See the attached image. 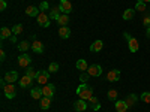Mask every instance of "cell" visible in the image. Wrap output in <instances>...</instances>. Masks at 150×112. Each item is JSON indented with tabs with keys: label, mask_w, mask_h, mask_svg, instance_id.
Here are the masks:
<instances>
[{
	"label": "cell",
	"mask_w": 150,
	"mask_h": 112,
	"mask_svg": "<svg viewBox=\"0 0 150 112\" xmlns=\"http://www.w3.org/2000/svg\"><path fill=\"white\" fill-rule=\"evenodd\" d=\"M77 94H78L80 99H83V100H89L93 96V90H92V87H89L87 84H81L77 88Z\"/></svg>",
	"instance_id": "obj_1"
},
{
	"label": "cell",
	"mask_w": 150,
	"mask_h": 112,
	"mask_svg": "<svg viewBox=\"0 0 150 112\" xmlns=\"http://www.w3.org/2000/svg\"><path fill=\"white\" fill-rule=\"evenodd\" d=\"M3 93H5L6 99H14L17 96V87L14 84H6L3 87Z\"/></svg>",
	"instance_id": "obj_2"
},
{
	"label": "cell",
	"mask_w": 150,
	"mask_h": 112,
	"mask_svg": "<svg viewBox=\"0 0 150 112\" xmlns=\"http://www.w3.org/2000/svg\"><path fill=\"white\" fill-rule=\"evenodd\" d=\"M36 20H38V24H39L41 27H50V24H51V18H50V15H47L45 12H41L39 15L36 17Z\"/></svg>",
	"instance_id": "obj_3"
},
{
	"label": "cell",
	"mask_w": 150,
	"mask_h": 112,
	"mask_svg": "<svg viewBox=\"0 0 150 112\" xmlns=\"http://www.w3.org/2000/svg\"><path fill=\"white\" fill-rule=\"evenodd\" d=\"M50 70H39L38 72V78H36V81L39 82L41 85H45V84H48V79H50Z\"/></svg>",
	"instance_id": "obj_4"
},
{
	"label": "cell",
	"mask_w": 150,
	"mask_h": 112,
	"mask_svg": "<svg viewBox=\"0 0 150 112\" xmlns=\"http://www.w3.org/2000/svg\"><path fill=\"white\" fill-rule=\"evenodd\" d=\"M30 63H32V57H30L29 54L23 52V54L18 57V64H20L21 67H29Z\"/></svg>",
	"instance_id": "obj_5"
},
{
	"label": "cell",
	"mask_w": 150,
	"mask_h": 112,
	"mask_svg": "<svg viewBox=\"0 0 150 112\" xmlns=\"http://www.w3.org/2000/svg\"><path fill=\"white\" fill-rule=\"evenodd\" d=\"M42 93H44L45 97L51 99V97L54 96V93H56V85H54V84H45V85L42 87Z\"/></svg>",
	"instance_id": "obj_6"
},
{
	"label": "cell",
	"mask_w": 150,
	"mask_h": 112,
	"mask_svg": "<svg viewBox=\"0 0 150 112\" xmlns=\"http://www.w3.org/2000/svg\"><path fill=\"white\" fill-rule=\"evenodd\" d=\"M59 8L62 10V14H66L68 15V14H71V12H72V5H71L69 0H60Z\"/></svg>",
	"instance_id": "obj_7"
},
{
	"label": "cell",
	"mask_w": 150,
	"mask_h": 112,
	"mask_svg": "<svg viewBox=\"0 0 150 112\" xmlns=\"http://www.w3.org/2000/svg\"><path fill=\"white\" fill-rule=\"evenodd\" d=\"M87 73H89L90 76H101L102 75V67L99 64H92V66H89V69H87Z\"/></svg>",
	"instance_id": "obj_8"
},
{
	"label": "cell",
	"mask_w": 150,
	"mask_h": 112,
	"mask_svg": "<svg viewBox=\"0 0 150 112\" xmlns=\"http://www.w3.org/2000/svg\"><path fill=\"white\" fill-rule=\"evenodd\" d=\"M119 79H120V70H119V69H112V70H110V72L107 73V81L116 82V81H119Z\"/></svg>",
	"instance_id": "obj_9"
},
{
	"label": "cell",
	"mask_w": 150,
	"mask_h": 112,
	"mask_svg": "<svg viewBox=\"0 0 150 112\" xmlns=\"http://www.w3.org/2000/svg\"><path fill=\"white\" fill-rule=\"evenodd\" d=\"M5 81H6L8 84H14L15 81H18V72H15V70L6 72V73H5Z\"/></svg>",
	"instance_id": "obj_10"
},
{
	"label": "cell",
	"mask_w": 150,
	"mask_h": 112,
	"mask_svg": "<svg viewBox=\"0 0 150 112\" xmlns=\"http://www.w3.org/2000/svg\"><path fill=\"white\" fill-rule=\"evenodd\" d=\"M87 108H89V105H87V102L83 100V99H80V100H77V102L74 103V109L77 111V112H83V111H86Z\"/></svg>",
	"instance_id": "obj_11"
},
{
	"label": "cell",
	"mask_w": 150,
	"mask_h": 112,
	"mask_svg": "<svg viewBox=\"0 0 150 112\" xmlns=\"http://www.w3.org/2000/svg\"><path fill=\"white\" fill-rule=\"evenodd\" d=\"M128 48H129L131 52H137V51H138V48H140L138 41H137L135 37H129V39H128Z\"/></svg>",
	"instance_id": "obj_12"
},
{
	"label": "cell",
	"mask_w": 150,
	"mask_h": 112,
	"mask_svg": "<svg viewBox=\"0 0 150 112\" xmlns=\"http://www.w3.org/2000/svg\"><path fill=\"white\" fill-rule=\"evenodd\" d=\"M114 108H116V111H117V112H126L129 106L126 105V102H125V100H116Z\"/></svg>",
	"instance_id": "obj_13"
},
{
	"label": "cell",
	"mask_w": 150,
	"mask_h": 112,
	"mask_svg": "<svg viewBox=\"0 0 150 112\" xmlns=\"http://www.w3.org/2000/svg\"><path fill=\"white\" fill-rule=\"evenodd\" d=\"M30 96H32V99H42L44 97L42 88L41 87H35V88H32L30 90Z\"/></svg>",
	"instance_id": "obj_14"
},
{
	"label": "cell",
	"mask_w": 150,
	"mask_h": 112,
	"mask_svg": "<svg viewBox=\"0 0 150 112\" xmlns=\"http://www.w3.org/2000/svg\"><path fill=\"white\" fill-rule=\"evenodd\" d=\"M26 14L29 17H38L41 14V9L39 8H36V6H27L26 8Z\"/></svg>",
	"instance_id": "obj_15"
},
{
	"label": "cell",
	"mask_w": 150,
	"mask_h": 112,
	"mask_svg": "<svg viewBox=\"0 0 150 112\" xmlns=\"http://www.w3.org/2000/svg\"><path fill=\"white\" fill-rule=\"evenodd\" d=\"M32 49H33L35 52H38V54H42V52H44V43L39 42V41H33Z\"/></svg>",
	"instance_id": "obj_16"
},
{
	"label": "cell",
	"mask_w": 150,
	"mask_h": 112,
	"mask_svg": "<svg viewBox=\"0 0 150 112\" xmlns=\"http://www.w3.org/2000/svg\"><path fill=\"white\" fill-rule=\"evenodd\" d=\"M104 46V42L102 41H95L92 45H90V52H99Z\"/></svg>",
	"instance_id": "obj_17"
},
{
	"label": "cell",
	"mask_w": 150,
	"mask_h": 112,
	"mask_svg": "<svg viewBox=\"0 0 150 112\" xmlns=\"http://www.w3.org/2000/svg\"><path fill=\"white\" fill-rule=\"evenodd\" d=\"M32 78L30 76H27V75H24V76L21 78V81H18L20 82V87L21 88H27V87H30V84H32Z\"/></svg>",
	"instance_id": "obj_18"
},
{
	"label": "cell",
	"mask_w": 150,
	"mask_h": 112,
	"mask_svg": "<svg viewBox=\"0 0 150 112\" xmlns=\"http://www.w3.org/2000/svg\"><path fill=\"white\" fill-rule=\"evenodd\" d=\"M89 106L93 109V111H99V109H101V103H99V100H98V99L95 97V96H92L90 99H89Z\"/></svg>",
	"instance_id": "obj_19"
},
{
	"label": "cell",
	"mask_w": 150,
	"mask_h": 112,
	"mask_svg": "<svg viewBox=\"0 0 150 112\" xmlns=\"http://www.w3.org/2000/svg\"><path fill=\"white\" fill-rule=\"evenodd\" d=\"M125 102H126V105L131 108V106H134L137 102H138V96L137 94H129L126 99H125Z\"/></svg>",
	"instance_id": "obj_20"
},
{
	"label": "cell",
	"mask_w": 150,
	"mask_h": 112,
	"mask_svg": "<svg viewBox=\"0 0 150 112\" xmlns=\"http://www.w3.org/2000/svg\"><path fill=\"white\" fill-rule=\"evenodd\" d=\"M62 15V10H60V8H53L51 10H50V18L51 20H54V21H57L59 20V17Z\"/></svg>",
	"instance_id": "obj_21"
},
{
	"label": "cell",
	"mask_w": 150,
	"mask_h": 112,
	"mask_svg": "<svg viewBox=\"0 0 150 112\" xmlns=\"http://www.w3.org/2000/svg\"><path fill=\"white\" fill-rule=\"evenodd\" d=\"M59 36L62 37V39H68V37L71 36L69 27H68V26H66V27H60V29H59Z\"/></svg>",
	"instance_id": "obj_22"
},
{
	"label": "cell",
	"mask_w": 150,
	"mask_h": 112,
	"mask_svg": "<svg viewBox=\"0 0 150 112\" xmlns=\"http://www.w3.org/2000/svg\"><path fill=\"white\" fill-rule=\"evenodd\" d=\"M57 24H59L60 27H66L68 24H69V17H68L66 14L60 15V17H59V20H57Z\"/></svg>",
	"instance_id": "obj_23"
},
{
	"label": "cell",
	"mask_w": 150,
	"mask_h": 112,
	"mask_svg": "<svg viewBox=\"0 0 150 112\" xmlns=\"http://www.w3.org/2000/svg\"><path fill=\"white\" fill-rule=\"evenodd\" d=\"M50 106H51V99L44 96V97L41 99V109L47 111V109H50Z\"/></svg>",
	"instance_id": "obj_24"
},
{
	"label": "cell",
	"mask_w": 150,
	"mask_h": 112,
	"mask_svg": "<svg viewBox=\"0 0 150 112\" xmlns=\"http://www.w3.org/2000/svg\"><path fill=\"white\" fill-rule=\"evenodd\" d=\"M12 34V30H9L8 27H2V30H0V37H2V41H5V39H8V37H11Z\"/></svg>",
	"instance_id": "obj_25"
},
{
	"label": "cell",
	"mask_w": 150,
	"mask_h": 112,
	"mask_svg": "<svg viewBox=\"0 0 150 112\" xmlns=\"http://www.w3.org/2000/svg\"><path fill=\"white\" fill-rule=\"evenodd\" d=\"M77 69L80 72H87V69H89V66H87V61L86 60H78L77 61Z\"/></svg>",
	"instance_id": "obj_26"
},
{
	"label": "cell",
	"mask_w": 150,
	"mask_h": 112,
	"mask_svg": "<svg viewBox=\"0 0 150 112\" xmlns=\"http://www.w3.org/2000/svg\"><path fill=\"white\" fill-rule=\"evenodd\" d=\"M134 14H135V9H126L123 12V20L125 21H129L134 18Z\"/></svg>",
	"instance_id": "obj_27"
},
{
	"label": "cell",
	"mask_w": 150,
	"mask_h": 112,
	"mask_svg": "<svg viewBox=\"0 0 150 112\" xmlns=\"http://www.w3.org/2000/svg\"><path fill=\"white\" fill-rule=\"evenodd\" d=\"M135 10H140V12H144L146 10V2H144V0H137Z\"/></svg>",
	"instance_id": "obj_28"
},
{
	"label": "cell",
	"mask_w": 150,
	"mask_h": 112,
	"mask_svg": "<svg viewBox=\"0 0 150 112\" xmlns=\"http://www.w3.org/2000/svg\"><path fill=\"white\" fill-rule=\"evenodd\" d=\"M26 75H27V76H30L32 79H36V78H38V72H36L33 67H30V66L26 69Z\"/></svg>",
	"instance_id": "obj_29"
},
{
	"label": "cell",
	"mask_w": 150,
	"mask_h": 112,
	"mask_svg": "<svg viewBox=\"0 0 150 112\" xmlns=\"http://www.w3.org/2000/svg\"><path fill=\"white\" fill-rule=\"evenodd\" d=\"M29 48H32V45H30L29 42H26V41H23V42L18 43V49H20V51H23V52H24V51H27Z\"/></svg>",
	"instance_id": "obj_30"
},
{
	"label": "cell",
	"mask_w": 150,
	"mask_h": 112,
	"mask_svg": "<svg viewBox=\"0 0 150 112\" xmlns=\"http://www.w3.org/2000/svg\"><path fill=\"white\" fill-rule=\"evenodd\" d=\"M11 30H12V33H14V34L17 36V34H20V33L23 32V26H21V24H15V26L12 27Z\"/></svg>",
	"instance_id": "obj_31"
},
{
	"label": "cell",
	"mask_w": 150,
	"mask_h": 112,
	"mask_svg": "<svg viewBox=\"0 0 150 112\" xmlns=\"http://www.w3.org/2000/svg\"><path fill=\"white\" fill-rule=\"evenodd\" d=\"M117 90H110L108 91V99L110 100H117Z\"/></svg>",
	"instance_id": "obj_32"
},
{
	"label": "cell",
	"mask_w": 150,
	"mask_h": 112,
	"mask_svg": "<svg viewBox=\"0 0 150 112\" xmlns=\"http://www.w3.org/2000/svg\"><path fill=\"white\" fill-rule=\"evenodd\" d=\"M141 100L146 102V103H150V93H149V91L141 93Z\"/></svg>",
	"instance_id": "obj_33"
},
{
	"label": "cell",
	"mask_w": 150,
	"mask_h": 112,
	"mask_svg": "<svg viewBox=\"0 0 150 112\" xmlns=\"http://www.w3.org/2000/svg\"><path fill=\"white\" fill-rule=\"evenodd\" d=\"M39 9H41V12H45L47 9H50V5H48V2H47V0H42V2H41V5H39Z\"/></svg>",
	"instance_id": "obj_34"
},
{
	"label": "cell",
	"mask_w": 150,
	"mask_h": 112,
	"mask_svg": "<svg viewBox=\"0 0 150 112\" xmlns=\"http://www.w3.org/2000/svg\"><path fill=\"white\" fill-rule=\"evenodd\" d=\"M89 76H90L89 73H84V72H81V75H80V81H81V84H86V81L89 79Z\"/></svg>",
	"instance_id": "obj_35"
},
{
	"label": "cell",
	"mask_w": 150,
	"mask_h": 112,
	"mask_svg": "<svg viewBox=\"0 0 150 112\" xmlns=\"http://www.w3.org/2000/svg\"><path fill=\"white\" fill-rule=\"evenodd\" d=\"M48 70H50V72H57V70H59V64H57V63H51V64L48 66Z\"/></svg>",
	"instance_id": "obj_36"
},
{
	"label": "cell",
	"mask_w": 150,
	"mask_h": 112,
	"mask_svg": "<svg viewBox=\"0 0 150 112\" xmlns=\"http://www.w3.org/2000/svg\"><path fill=\"white\" fill-rule=\"evenodd\" d=\"M143 24L146 27H150V17H144V20H143Z\"/></svg>",
	"instance_id": "obj_37"
},
{
	"label": "cell",
	"mask_w": 150,
	"mask_h": 112,
	"mask_svg": "<svg viewBox=\"0 0 150 112\" xmlns=\"http://www.w3.org/2000/svg\"><path fill=\"white\" fill-rule=\"evenodd\" d=\"M6 9V0H0V10Z\"/></svg>",
	"instance_id": "obj_38"
},
{
	"label": "cell",
	"mask_w": 150,
	"mask_h": 112,
	"mask_svg": "<svg viewBox=\"0 0 150 112\" xmlns=\"http://www.w3.org/2000/svg\"><path fill=\"white\" fill-rule=\"evenodd\" d=\"M5 58H6V54H5V51H3V49H0V60H2V61H5Z\"/></svg>",
	"instance_id": "obj_39"
},
{
	"label": "cell",
	"mask_w": 150,
	"mask_h": 112,
	"mask_svg": "<svg viewBox=\"0 0 150 112\" xmlns=\"http://www.w3.org/2000/svg\"><path fill=\"white\" fill-rule=\"evenodd\" d=\"M9 39H11V42H14V43L17 42V37H15V34H12V36L9 37Z\"/></svg>",
	"instance_id": "obj_40"
},
{
	"label": "cell",
	"mask_w": 150,
	"mask_h": 112,
	"mask_svg": "<svg viewBox=\"0 0 150 112\" xmlns=\"http://www.w3.org/2000/svg\"><path fill=\"white\" fill-rule=\"evenodd\" d=\"M146 36L150 39V27H147V30H146Z\"/></svg>",
	"instance_id": "obj_41"
},
{
	"label": "cell",
	"mask_w": 150,
	"mask_h": 112,
	"mask_svg": "<svg viewBox=\"0 0 150 112\" xmlns=\"http://www.w3.org/2000/svg\"><path fill=\"white\" fill-rule=\"evenodd\" d=\"M144 2H146V3H150V0H144Z\"/></svg>",
	"instance_id": "obj_42"
}]
</instances>
